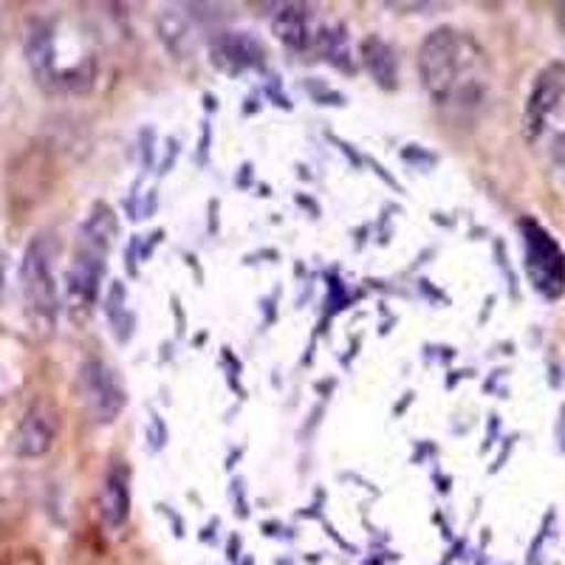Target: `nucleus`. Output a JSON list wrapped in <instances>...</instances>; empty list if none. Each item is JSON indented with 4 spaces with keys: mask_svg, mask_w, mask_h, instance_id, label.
<instances>
[{
    "mask_svg": "<svg viewBox=\"0 0 565 565\" xmlns=\"http://www.w3.org/2000/svg\"><path fill=\"white\" fill-rule=\"evenodd\" d=\"M469 40L450 26L433 29L418 49V79L438 105L478 90V83L469 77Z\"/></svg>",
    "mask_w": 565,
    "mask_h": 565,
    "instance_id": "1",
    "label": "nucleus"
},
{
    "mask_svg": "<svg viewBox=\"0 0 565 565\" xmlns=\"http://www.w3.org/2000/svg\"><path fill=\"white\" fill-rule=\"evenodd\" d=\"M54 255L49 241L40 235L26 246L23 264H20V291L26 300V311L40 331H54L60 311V291L54 280Z\"/></svg>",
    "mask_w": 565,
    "mask_h": 565,
    "instance_id": "2",
    "label": "nucleus"
},
{
    "mask_svg": "<svg viewBox=\"0 0 565 565\" xmlns=\"http://www.w3.org/2000/svg\"><path fill=\"white\" fill-rule=\"evenodd\" d=\"M108 249L110 241L97 238L88 230H79L77 249H74L71 266L65 271V306L74 320L83 322L97 306Z\"/></svg>",
    "mask_w": 565,
    "mask_h": 565,
    "instance_id": "3",
    "label": "nucleus"
},
{
    "mask_svg": "<svg viewBox=\"0 0 565 565\" xmlns=\"http://www.w3.org/2000/svg\"><path fill=\"white\" fill-rule=\"evenodd\" d=\"M521 232L529 280L546 300H559L565 295V252L537 221L523 218Z\"/></svg>",
    "mask_w": 565,
    "mask_h": 565,
    "instance_id": "4",
    "label": "nucleus"
},
{
    "mask_svg": "<svg viewBox=\"0 0 565 565\" xmlns=\"http://www.w3.org/2000/svg\"><path fill=\"white\" fill-rule=\"evenodd\" d=\"M79 393L85 411L97 424H110L125 407L122 382L116 380L114 367L103 360H85L79 367Z\"/></svg>",
    "mask_w": 565,
    "mask_h": 565,
    "instance_id": "5",
    "label": "nucleus"
},
{
    "mask_svg": "<svg viewBox=\"0 0 565 565\" xmlns=\"http://www.w3.org/2000/svg\"><path fill=\"white\" fill-rule=\"evenodd\" d=\"M565 97V63H548L534 77L532 90H529L526 108H523V134L529 141L540 139L546 130L548 119L557 114Z\"/></svg>",
    "mask_w": 565,
    "mask_h": 565,
    "instance_id": "6",
    "label": "nucleus"
},
{
    "mask_svg": "<svg viewBox=\"0 0 565 565\" xmlns=\"http://www.w3.org/2000/svg\"><path fill=\"white\" fill-rule=\"evenodd\" d=\"M60 433V418L49 402H34L14 430V452L20 458H40L52 450Z\"/></svg>",
    "mask_w": 565,
    "mask_h": 565,
    "instance_id": "7",
    "label": "nucleus"
},
{
    "mask_svg": "<svg viewBox=\"0 0 565 565\" xmlns=\"http://www.w3.org/2000/svg\"><path fill=\"white\" fill-rule=\"evenodd\" d=\"M210 60L218 71H224L230 77H238L244 71L264 68L266 49L249 32H224L212 40Z\"/></svg>",
    "mask_w": 565,
    "mask_h": 565,
    "instance_id": "8",
    "label": "nucleus"
},
{
    "mask_svg": "<svg viewBox=\"0 0 565 565\" xmlns=\"http://www.w3.org/2000/svg\"><path fill=\"white\" fill-rule=\"evenodd\" d=\"M99 518L108 532H119L130 518V472L122 461L110 463L99 487Z\"/></svg>",
    "mask_w": 565,
    "mask_h": 565,
    "instance_id": "9",
    "label": "nucleus"
},
{
    "mask_svg": "<svg viewBox=\"0 0 565 565\" xmlns=\"http://www.w3.org/2000/svg\"><path fill=\"white\" fill-rule=\"evenodd\" d=\"M26 60L32 74L45 88H63V71L57 68L54 32L49 23H34L26 38Z\"/></svg>",
    "mask_w": 565,
    "mask_h": 565,
    "instance_id": "10",
    "label": "nucleus"
},
{
    "mask_svg": "<svg viewBox=\"0 0 565 565\" xmlns=\"http://www.w3.org/2000/svg\"><path fill=\"white\" fill-rule=\"evenodd\" d=\"M277 40L289 45L291 52H306L311 45V9L306 3H282L271 20Z\"/></svg>",
    "mask_w": 565,
    "mask_h": 565,
    "instance_id": "11",
    "label": "nucleus"
},
{
    "mask_svg": "<svg viewBox=\"0 0 565 565\" xmlns=\"http://www.w3.org/2000/svg\"><path fill=\"white\" fill-rule=\"evenodd\" d=\"M156 26H159L161 43L168 45L175 57H190V54L195 52L199 38H195L193 23H190V18H186L184 12L164 9V12L159 14V20H156Z\"/></svg>",
    "mask_w": 565,
    "mask_h": 565,
    "instance_id": "12",
    "label": "nucleus"
},
{
    "mask_svg": "<svg viewBox=\"0 0 565 565\" xmlns=\"http://www.w3.org/2000/svg\"><path fill=\"white\" fill-rule=\"evenodd\" d=\"M362 60H365L367 74L376 79V85H382V88H396L398 60L391 43H385L382 38L371 34V38L362 43Z\"/></svg>",
    "mask_w": 565,
    "mask_h": 565,
    "instance_id": "13",
    "label": "nucleus"
},
{
    "mask_svg": "<svg viewBox=\"0 0 565 565\" xmlns=\"http://www.w3.org/2000/svg\"><path fill=\"white\" fill-rule=\"evenodd\" d=\"M320 45L328 63H334L340 71H353L351 54H348L345 29L337 26L334 32H320Z\"/></svg>",
    "mask_w": 565,
    "mask_h": 565,
    "instance_id": "14",
    "label": "nucleus"
},
{
    "mask_svg": "<svg viewBox=\"0 0 565 565\" xmlns=\"http://www.w3.org/2000/svg\"><path fill=\"white\" fill-rule=\"evenodd\" d=\"M148 438H150V450H161L164 444H168V427H164V422H161L159 416H150V424H148Z\"/></svg>",
    "mask_w": 565,
    "mask_h": 565,
    "instance_id": "15",
    "label": "nucleus"
},
{
    "mask_svg": "<svg viewBox=\"0 0 565 565\" xmlns=\"http://www.w3.org/2000/svg\"><path fill=\"white\" fill-rule=\"evenodd\" d=\"M552 156H554V164H557V168L565 173V130L563 134H557V139H554Z\"/></svg>",
    "mask_w": 565,
    "mask_h": 565,
    "instance_id": "16",
    "label": "nucleus"
},
{
    "mask_svg": "<svg viewBox=\"0 0 565 565\" xmlns=\"http://www.w3.org/2000/svg\"><path fill=\"white\" fill-rule=\"evenodd\" d=\"M3 282H7V275H3V255H0V295H3Z\"/></svg>",
    "mask_w": 565,
    "mask_h": 565,
    "instance_id": "17",
    "label": "nucleus"
},
{
    "mask_svg": "<svg viewBox=\"0 0 565 565\" xmlns=\"http://www.w3.org/2000/svg\"><path fill=\"white\" fill-rule=\"evenodd\" d=\"M244 565H255V563H252V559H246V563Z\"/></svg>",
    "mask_w": 565,
    "mask_h": 565,
    "instance_id": "18",
    "label": "nucleus"
}]
</instances>
